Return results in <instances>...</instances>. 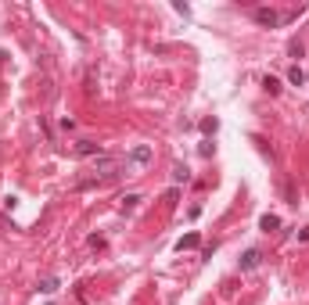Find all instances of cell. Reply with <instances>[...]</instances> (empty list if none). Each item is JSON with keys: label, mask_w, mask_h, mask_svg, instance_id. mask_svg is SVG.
Returning <instances> with one entry per match:
<instances>
[{"label": "cell", "mask_w": 309, "mask_h": 305, "mask_svg": "<svg viewBox=\"0 0 309 305\" xmlns=\"http://www.w3.org/2000/svg\"><path fill=\"white\" fill-rule=\"evenodd\" d=\"M119 172H130V169H126V158H97V165H94V176H90V180H83L80 187H87V183H97V180H111V176H119Z\"/></svg>", "instance_id": "obj_1"}, {"label": "cell", "mask_w": 309, "mask_h": 305, "mask_svg": "<svg viewBox=\"0 0 309 305\" xmlns=\"http://www.w3.org/2000/svg\"><path fill=\"white\" fill-rule=\"evenodd\" d=\"M252 18H255L259 25H266V29H277V25L291 22V18H295V11H274V8H252Z\"/></svg>", "instance_id": "obj_2"}, {"label": "cell", "mask_w": 309, "mask_h": 305, "mask_svg": "<svg viewBox=\"0 0 309 305\" xmlns=\"http://www.w3.org/2000/svg\"><path fill=\"white\" fill-rule=\"evenodd\" d=\"M147 162H151V147H147V144L133 147L130 155H126V169H140V165H147Z\"/></svg>", "instance_id": "obj_3"}, {"label": "cell", "mask_w": 309, "mask_h": 305, "mask_svg": "<svg viewBox=\"0 0 309 305\" xmlns=\"http://www.w3.org/2000/svg\"><path fill=\"white\" fill-rule=\"evenodd\" d=\"M72 155H80V158L101 155V144H94V140H75V144H72Z\"/></svg>", "instance_id": "obj_4"}, {"label": "cell", "mask_w": 309, "mask_h": 305, "mask_svg": "<svg viewBox=\"0 0 309 305\" xmlns=\"http://www.w3.org/2000/svg\"><path fill=\"white\" fill-rule=\"evenodd\" d=\"M259 262H262V251H259V248H252V251H245V258H241V270L248 273V270H255Z\"/></svg>", "instance_id": "obj_5"}, {"label": "cell", "mask_w": 309, "mask_h": 305, "mask_svg": "<svg viewBox=\"0 0 309 305\" xmlns=\"http://www.w3.org/2000/svg\"><path fill=\"white\" fill-rule=\"evenodd\" d=\"M190 248H198V234H187L176 241V251H190Z\"/></svg>", "instance_id": "obj_6"}, {"label": "cell", "mask_w": 309, "mask_h": 305, "mask_svg": "<svg viewBox=\"0 0 309 305\" xmlns=\"http://www.w3.org/2000/svg\"><path fill=\"white\" fill-rule=\"evenodd\" d=\"M187 180H190V169L187 165H176L173 169V183H187Z\"/></svg>", "instance_id": "obj_7"}, {"label": "cell", "mask_w": 309, "mask_h": 305, "mask_svg": "<svg viewBox=\"0 0 309 305\" xmlns=\"http://www.w3.org/2000/svg\"><path fill=\"white\" fill-rule=\"evenodd\" d=\"M259 226H262V230H277L281 219H277V215H262V219H259Z\"/></svg>", "instance_id": "obj_8"}, {"label": "cell", "mask_w": 309, "mask_h": 305, "mask_svg": "<svg viewBox=\"0 0 309 305\" xmlns=\"http://www.w3.org/2000/svg\"><path fill=\"white\" fill-rule=\"evenodd\" d=\"M288 79H291V83H295V86H302V83H305V72H302V68H298V65H295V68H291V72H288Z\"/></svg>", "instance_id": "obj_9"}, {"label": "cell", "mask_w": 309, "mask_h": 305, "mask_svg": "<svg viewBox=\"0 0 309 305\" xmlns=\"http://www.w3.org/2000/svg\"><path fill=\"white\" fill-rule=\"evenodd\" d=\"M262 86H266L269 94H281V79H274V75H266V79H262Z\"/></svg>", "instance_id": "obj_10"}, {"label": "cell", "mask_w": 309, "mask_h": 305, "mask_svg": "<svg viewBox=\"0 0 309 305\" xmlns=\"http://www.w3.org/2000/svg\"><path fill=\"white\" fill-rule=\"evenodd\" d=\"M140 205V194H130V198H123V212H133Z\"/></svg>", "instance_id": "obj_11"}, {"label": "cell", "mask_w": 309, "mask_h": 305, "mask_svg": "<svg viewBox=\"0 0 309 305\" xmlns=\"http://www.w3.org/2000/svg\"><path fill=\"white\" fill-rule=\"evenodd\" d=\"M40 291H47V294H51V291H58V280H44V284H40Z\"/></svg>", "instance_id": "obj_12"}, {"label": "cell", "mask_w": 309, "mask_h": 305, "mask_svg": "<svg viewBox=\"0 0 309 305\" xmlns=\"http://www.w3.org/2000/svg\"><path fill=\"white\" fill-rule=\"evenodd\" d=\"M305 79H309V75H305Z\"/></svg>", "instance_id": "obj_13"}]
</instances>
